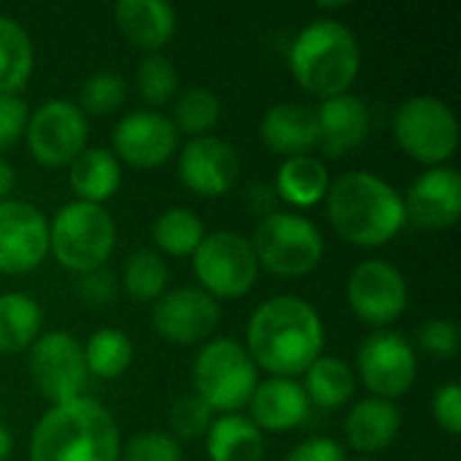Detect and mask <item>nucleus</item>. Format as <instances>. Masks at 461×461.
<instances>
[{"mask_svg": "<svg viewBox=\"0 0 461 461\" xmlns=\"http://www.w3.org/2000/svg\"><path fill=\"white\" fill-rule=\"evenodd\" d=\"M246 338L254 365L276 378H292L321 357L324 324L303 297L278 294L251 313Z\"/></svg>", "mask_w": 461, "mask_h": 461, "instance_id": "obj_1", "label": "nucleus"}, {"mask_svg": "<svg viewBox=\"0 0 461 461\" xmlns=\"http://www.w3.org/2000/svg\"><path fill=\"white\" fill-rule=\"evenodd\" d=\"M324 200L338 235L365 249L389 243L408 221L402 194L370 170L340 176L330 184Z\"/></svg>", "mask_w": 461, "mask_h": 461, "instance_id": "obj_2", "label": "nucleus"}, {"mask_svg": "<svg viewBox=\"0 0 461 461\" xmlns=\"http://www.w3.org/2000/svg\"><path fill=\"white\" fill-rule=\"evenodd\" d=\"M122 443L113 416L89 397L51 405L30 440V461H119Z\"/></svg>", "mask_w": 461, "mask_h": 461, "instance_id": "obj_3", "label": "nucleus"}, {"mask_svg": "<svg viewBox=\"0 0 461 461\" xmlns=\"http://www.w3.org/2000/svg\"><path fill=\"white\" fill-rule=\"evenodd\" d=\"M362 65L359 41L338 19L308 22L289 46V68L303 89L321 100L348 92Z\"/></svg>", "mask_w": 461, "mask_h": 461, "instance_id": "obj_4", "label": "nucleus"}, {"mask_svg": "<svg viewBox=\"0 0 461 461\" xmlns=\"http://www.w3.org/2000/svg\"><path fill=\"white\" fill-rule=\"evenodd\" d=\"M116 246V224L111 213L86 200L65 203L49 224V249L57 262L76 273L103 267Z\"/></svg>", "mask_w": 461, "mask_h": 461, "instance_id": "obj_5", "label": "nucleus"}, {"mask_svg": "<svg viewBox=\"0 0 461 461\" xmlns=\"http://www.w3.org/2000/svg\"><path fill=\"white\" fill-rule=\"evenodd\" d=\"M194 394L211 408L221 413H235L249 405L257 389V365L246 346L232 338H216L194 359L192 370Z\"/></svg>", "mask_w": 461, "mask_h": 461, "instance_id": "obj_6", "label": "nucleus"}, {"mask_svg": "<svg viewBox=\"0 0 461 461\" xmlns=\"http://www.w3.org/2000/svg\"><path fill=\"white\" fill-rule=\"evenodd\" d=\"M251 249L257 262L267 270L278 276H305L319 265L324 240L311 219L292 211H276L257 224Z\"/></svg>", "mask_w": 461, "mask_h": 461, "instance_id": "obj_7", "label": "nucleus"}, {"mask_svg": "<svg viewBox=\"0 0 461 461\" xmlns=\"http://www.w3.org/2000/svg\"><path fill=\"white\" fill-rule=\"evenodd\" d=\"M394 135L402 151L427 165H443L459 146V122L448 103L435 95L408 97L394 116Z\"/></svg>", "mask_w": 461, "mask_h": 461, "instance_id": "obj_8", "label": "nucleus"}, {"mask_svg": "<svg viewBox=\"0 0 461 461\" xmlns=\"http://www.w3.org/2000/svg\"><path fill=\"white\" fill-rule=\"evenodd\" d=\"M194 276L211 297H243L254 289L259 262L251 240L238 232H211L192 254Z\"/></svg>", "mask_w": 461, "mask_h": 461, "instance_id": "obj_9", "label": "nucleus"}, {"mask_svg": "<svg viewBox=\"0 0 461 461\" xmlns=\"http://www.w3.org/2000/svg\"><path fill=\"white\" fill-rule=\"evenodd\" d=\"M30 378L35 389L54 405L81 397L89 378L84 346L62 330L38 335V340L30 346Z\"/></svg>", "mask_w": 461, "mask_h": 461, "instance_id": "obj_10", "label": "nucleus"}, {"mask_svg": "<svg viewBox=\"0 0 461 461\" xmlns=\"http://www.w3.org/2000/svg\"><path fill=\"white\" fill-rule=\"evenodd\" d=\"M27 146L43 165H70L86 149V113L70 100L54 97L41 103L27 119Z\"/></svg>", "mask_w": 461, "mask_h": 461, "instance_id": "obj_11", "label": "nucleus"}, {"mask_svg": "<svg viewBox=\"0 0 461 461\" xmlns=\"http://www.w3.org/2000/svg\"><path fill=\"white\" fill-rule=\"evenodd\" d=\"M346 297L362 321L384 327L402 316L408 305V284L392 262L365 259L348 276Z\"/></svg>", "mask_w": 461, "mask_h": 461, "instance_id": "obj_12", "label": "nucleus"}, {"mask_svg": "<svg viewBox=\"0 0 461 461\" xmlns=\"http://www.w3.org/2000/svg\"><path fill=\"white\" fill-rule=\"evenodd\" d=\"M357 365L365 386L381 400L402 397L416 381V351L405 335L392 330L373 332L362 343Z\"/></svg>", "mask_w": 461, "mask_h": 461, "instance_id": "obj_13", "label": "nucleus"}, {"mask_svg": "<svg viewBox=\"0 0 461 461\" xmlns=\"http://www.w3.org/2000/svg\"><path fill=\"white\" fill-rule=\"evenodd\" d=\"M49 254V219L24 200L0 203V273L35 270Z\"/></svg>", "mask_w": 461, "mask_h": 461, "instance_id": "obj_14", "label": "nucleus"}, {"mask_svg": "<svg viewBox=\"0 0 461 461\" xmlns=\"http://www.w3.org/2000/svg\"><path fill=\"white\" fill-rule=\"evenodd\" d=\"M221 319V308L216 297H211L200 286H181L159 297L154 305V327L157 332L181 346H192L205 340Z\"/></svg>", "mask_w": 461, "mask_h": 461, "instance_id": "obj_15", "label": "nucleus"}, {"mask_svg": "<svg viewBox=\"0 0 461 461\" xmlns=\"http://www.w3.org/2000/svg\"><path fill=\"white\" fill-rule=\"evenodd\" d=\"M113 149L122 159H127L135 167H157L167 162L178 146V130L176 124L149 108H138L124 113L113 127Z\"/></svg>", "mask_w": 461, "mask_h": 461, "instance_id": "obj_16", "label": "nucleus"}, {"mask_svg": "<svg viewBox=\"0 0 461 461\" xmlns=\"http://www.w3.org/2000/svg\"><path fill=\"white\" fill-rule=\"evenodd\" d=\"M178 173L192 192L203 197H219L238 181L240 159L232 143H227L224 138L197 135L181 149Z\"/></svg>", "mask_w": 461, "mask_h": 461, "instance_id": "obj_17", "label": "nucleus"}, {"mask_svg": "<svg viewBox=\"0 0 461 461\" xmlns=\"http://www.w3.org/2000/svg\"><path fill=\"white\" fill-rule=\"evenodd\" d=\"M405 216L421 227L443 230L456 224L461 213V176L456 167L435 165L424 170L402 197Z\"/></svg>", "mask_w": 461, "mask_h": 461, "instance_id": "obj_18", "label": "nucleus"}, {"mask_svg": "<svg viewBox=\"0 0 461 461\" xmlns=\"http://www.w3.org/2000/svg\"><path fill=\"white\" fill-rule=\"evenodd\" d=\"M319 119V149L324 157H343L354 146H359L370 127V108L359 95L343 92L321 100L316 108Z\"/></svg>", "mask_w": 461, "mask_h": 461, "instance_id": "obj_19", "label": "nucleus"}, {"mask_svg": "<svg viewBox=\"0 0 461 461\" xmlns=\"http://www.w3.org/2000/svg\"><path fill=\"white\" fill-rule=\"evenodd\" d=\"M251 424L262 432H286L308 419L311 402L294 378H270L257 384L251 400Z\"/></svg>", "mask_w": 461, "mask_h": 461, "instance_id": "obj_20", "label": "nucleus"}, {"mask_svg": "<svg viewBox=\"0 0 461 461\" xmlns=\"http://www.w3.org/2000/svg\"><path fill=\"white\" fill-rule=\"evenodd\" d=\"M259 132L262 140L284 157L308 154L313 146H319L316 108L305 103H276L273 108L265 111Z\"/></svg>", "mask_w": 461, "mask_h": 461, "instance_id": "obj_21", "label": "nucleus"}, {"mask_svg": "<svg viewBox=\"0 0 461 461\" xmlns=\"http://www.w3.org/2000/svg\"><path fill=\"white\" fill-rule=\"evenodd\" d=\"M402 424V416L392 400L367 397L357 402L346 416V440L359 454H375L392 446Z\"/></svg>", "mask_w": 461, "mask_h": 461, "instance_id": "obj_22", "label": "nucleus"}, {"mask_svg": "<svg viewBox=\"0 0 461 461\" xmlns=\"http://www.w3.org/2000/svg\"><path fill=\"white\" fill-rule=\"evenodd\" d=\"M113 16L119 30L149 51L162 49L176 32V8L165 0H119Z\"/></svg>", "mask_w": 461, "mask_h": 461, "instance_id": "obj_23", "label": "nucleus"}, {"mask_svg": "<svg viewBox=\"0 0 461 461\" xmlns=\"http://www.w3.org/2000/svg\"><path fill=\"white\" fill-rule=\"evenodd\" d=\"M205 448L211 461H262L265 438L251 424V419L224 413L216 421H211L205 432Z\"/></svg>", "mask_w": 461, "mask_h": 461, "instance_id": "obj_24", "label": "nucleus"}, {"mask_svg": "<svg viewBox=\"0 0 461 461\" xmlns=\"http://www.w3.org/2000/svg\"><path fill=\"white\" fill-rule=\"evenodd\" d=\"M68 181L73 186V192L78 194V200L86 203H103L108 200L119 184H122V167L113 151L108 149H84L73 162H70V173Z\"/></svg>", "mask_w": 461, "mask_h": 461, "instance_id": "obj_25", "label": "nucleus"}, {"mask_svg": "<svg viewBox=\"0 0 461 461\" xmlns=\"http://www.w3.org/2000/svg\"><path fill=\"white\" fill-rule=\"evenodd\" d=\"M43 324V311L35 297L24 292L0 294V354H19L30 348Z\"/></svg>", "mask_w": 461, "mask_h": 461, "instance_id": "obj_26", "label": "nucleus"}, {"mask_svg": "<svg viewBox=\"0 0 461 461\" xmlns=\"http://www.w3.org/2000/svg\"><path fill=\"white\" fill-rule=\"evenodd\" d=\"M276 186L286 203L305 208V205H316L319 200L327 197L330 173H327L324 162L313 154L286 157L284 165L278 167Z\"/></svg>", "mask_w": 461, "mask_h": 461, "instance_id": "obj_27", "label": "nucleus"}, {"mask_svg": "<svg viewBox=\"0 0 461 461\" xmlns=\"http://www.w3.org/2000/svg\"><path fill=\"white\" fill-rule=\"evenodd\" d=\"M357 381L348 362L338 357H319L305 370V397L319 408H340L354 397Z\"/></svg>", "mask_w": 461, "mask_h": 461, "instance_id": "obj_28", "label": "nucleus"}, {"mask_svg": "<svg viewBox=\"0 0 461 461\" xmlns=\"http://www.w3.org/2000/svg\"><path fill=\"white\" fill-rule=\"evenodd\" d=\"M32 41L27 30L0 14V95H16L32 73Z\"/></svg>", "mask_w": 461, "mask_h": 461, "instance_id": "obj_29", "label": "nucleus"}, {"mask_svg": "<svg viewBox=\"0 0 461 461\" xmlns=\"http://www.w3.org/2000/svg\"><path fill=\"white\" fill-rule=\"evenodd\" d=\"M132 357H135L132 340L113 327L95 330L84 343L86 370L97 378H119L132 365Z\"/></svg>", "mask_w": 461, "mask_h": 461, "instance_id": "obj_30", "label": "nucleus"}, {"mask_svg": "<svg viewBox=\"0 0 461 461\" xmlns=\"http://www.w3.org/2000/svg\"><path fill=\"white\" fill-rule=\"evenodd\" d=\"M154 243L173 254V257H192L200 240L205 238V227L200 216L189 208H167L165 213L157 216L151 227Z\"/></svg>", "mask_w": 461, "mask_h": 461, "instance_id": "obj_31", "label": "nucleus"}, {"mask_svg": "<svg viewBox=\"0 0 461 461\" xmlns=\"http://www.w3.org/2000/svg\"><path fill=\"white\" fill-rule=\"evenodd\" d=\"M219 116H221L219 95L208 86H189L178 95L170 122L176 124V130L197 138V135H208V130L216 127Z\"/></svg>", "mask_w": 461, "mask_h": 461, "instance_id": "obj_32", "label": "nucleus"}, {"mask_svg": "<svg viewBox=\"0 0 461 461\" xmlns=\"http://www.w3.org/2000/svg\"><path fill=\"white\" fill-rule=\"evenodd\" d=\"M122 284L135 300H157L167 286V265L157 251L140 249L127 257Z\"/></svg>", "mask_w": 461, "mask_h": 461, "instance_id": "obj_33", "label": "nucleus"}, {"mask_svg": "<svg viewBox=\"0 0 461 461\" xmlns=\"http://www.w3.org/2000/svg\"><path fill=\"white\" fill-rule=\"evenodd\" d=\"M135 81H138L140 97L149 105H165L176 95V89H178V70H176V65L165 54L151 51V54H146L140 59Z\"/></svg>", "mask_w": 461, "mask_h": 461, "instance_id": "obj_34", "label": "nucleus"}, {"mask_svg": "<svg viewBox=\"0 0 461 461\" xmlns=\"http://www.w3.org/2000/svg\"><path fill=\"white\" fill-rule=\"evenodd\" d=\"M124 95H127V84L119 73L97 70L81 84V111L105 116L124 103Z\"/></svg>", "mask_w": 461, "mask_h": 461, "instance_id": "obj_35", "label": "nucleus"}, {"mask_svg": "<svg viewBox=\"0 0 461 461\" xmlns=\"http://www.w3.org/2000/svg\"><path fill=\"white\" fill-rule=\"evenodd\" d=\"M213 411L197 397V394H184L173 402L170 408V427L178 438H200L208 432Z\"/></svg>", "mask_w": 461, "mask_h": 461, "instance_id": "obj_36", "label": "nucleus"}, {"mask_svg": "<svg viewBox=\"0 0 461 461\" xmlns=\"http://www.w3.org/2000/svg\"><path fill=\"white\" fill-rule=\"evenodd\" d=\"M124 461H181V446L173 435L143 432L127 440L122 448Z\"/></svg>", "mask_w": 461, "mask_h": 461, "instance_id": "obj_37", "label": "nucleus"}, {"mask_svg": "<svg viewBox=\"0 0 461 461\" xmlns=\"http://www.w3.org/2000/svg\"><path fill=\"white\" fill-rule=\"evenodd\" d=\"M27 103L19 95H0V151L14 146L27 130Z\"/></svg>", "mask_w": 461, "mask_h": 461, "instance_id": "obj_38", "label": "nucleus"}, {"mask_svg": "<svg viewBox=\"0 0 461 461\" xmlns=\"http://www.w3.org/2000/svg\"><path fill=\"white\" fill-rule=\"evenodd\" d=\"M421 348L435 357H454L459 351V330L448 319H429L421 327Z\"/></svg>", "mask_w": 461, "mask_h": 461, "instance_id": "obj_39", "label": "nucleus"}, {"mask_svg": "<svg viewBox=\"0 0 461 461\" xmlns=\"http://www.w3.org/2000/svg\"><path fill=\"white\" fill-rule=\"evenodd\" d=\"M432 413L438 419V424L448 432V435H459L461 429V389L456 381H446L435 397H432Z\"/></svg>", "mask_w": 461, "mask_h": 461, "instance_id": "obj_40", "label": "nucleus"}, {"mask_svg": "<svg viewBox=\"0 0 461 461\" xmlns=\"http://www.w3.org/2000/svg\"><path fill=\"white\" fill-rule=\"evenodd\" d=\"M78 294L86 305H105L116 294V276L105 267L81 273L78 281Z\"/></svg>", "mask_w": 461, "mask_h": 461, "instance_id": "obj_41", "label": "nucleus"}, {"mask_svg": "<svg viewBox=\"0 0 461 461\" xmlns=\"http://www.w3.org/2000/svg\"><path fill=\"white\" fill-rule=\"evenodd\" d=\"M286 461H346V451L332 438H308L294 446Z\"/></svg>", "mask_w": 461, "mask_h": 461, "instance_id": "obj_42", "label": "nucleus"}, {"mask_svg": "<svg viewBox=\"0 0 461 461\" xmlns=\"http://www.w3.org/2000/svg\"><path fill=\"white\" fill-rule=\"evenodd\" d=\"M14 184H16V173H14V167H11L5 159H0V203H3V200H8V194H11Z\"/></svg>", "mask_w": 461, "mask_h": 461, "instance_id": "obj_43", "label": "nucleus"}, {"mask_svg": "<svg viewBox=\"0 0 461 461\" xmlns=\"http://www.w3.org/2000/svg\"><path fill=\"white\" fill-rule=\"evenodd\" d=\"M11 448H14V440H11V432L0 424V461H5L11 456Z\"/></svg>", "mask_w": 461, "mask_h": 461, "instance_id": "obj_44", "label": "nucleus"}]
</instances>
